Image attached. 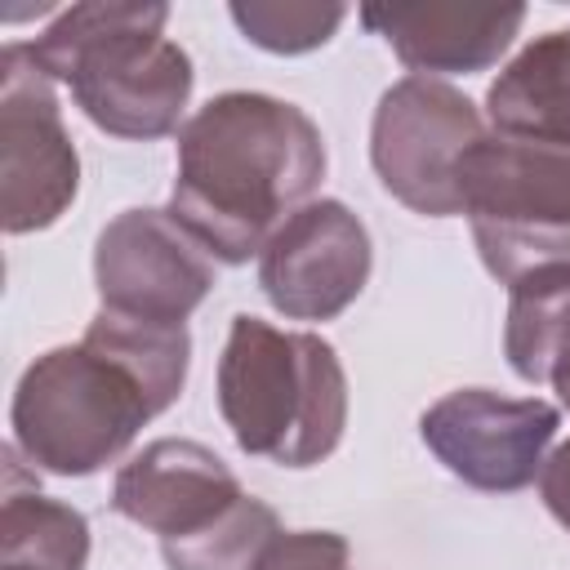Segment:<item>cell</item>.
I'll list each match as a JSON object with an SVG mask.
<instances>
[{
	"mask_svg": "<svg viewBox=\"0 0 570 570\" xmlns=\"http://www.w3.org/2000/svg\"><path fill=\"white\" fill-rule=\"evenodd\" d=\"M325 178L316 120L272 94L232 89L178 129L169 214L218 263H249Z\"/></svg>",
	"mask_w": 570,
	"mask_h": 570,
	"instance_id": "6da1fadb",
	"label": "cell"
},
{
	"mask_svg": "<svg viewBox=\"0 0 570 570\" xmlns=\"http://www.w3.org/2000/svg\"><path fill=\"white\" fill-rule=\"evenodd\" d=\"M169 4L94 0L62 9L27 53L49 80H62L76 107L116 138L151 142L178 129L191 98V58L165 36Z\"/></svg>",
	"mask_w": 570,
	"mask_h": 570,
	"instance_id": "7a4b0ae2",
	"label": "cell"
},
{
	"mask_svg": "<svg viewBox=\"0 0 570 570\" xmlns=\"http://www.w3.org/2000/svg\"><path fill=\"white\" fill-rule=\"evenodd\" d=\"M218 414L245 454L281 468L330 459L347 428V374L312 330L232 316L218 356Z\"/></svg>",
	"mask_w": 570,
	"mask_h": 570,
	"instance_id": "3957f363",
	"label": "cell"
},
{
	"mask_svg": "<svg viewBox=\"0 0 570 570\" xmlns=\"http://www.w3.org/2000/svg\"><path fill=\"white\" fill-rule=\"evenodd\" d=\"M165 414L151 383L102 338L36 356L9 405L13 450L53 476H94L116 463L147 419Z\"/></svg>",
	"mask_w": 570,
	"mask_h": 570,
	"instance_id": "277c9868",
	"label": "cell"
},
{
	"mask_svg": "<svg viewBox=\"0 0 570 570\" xmlns=\"http://www.w3.org/2000/svg\"><path fill=\"white\" fill-rule=\"evenodd\" d=\"M459 214H468L485 272L503 285L570 263V151L485 134L459 160Z\"/></svg>",
	"mask_w": 570,
	"mask_h": 570,
	"instance_id": "5b68a950",
	"label": "cell"
},
{
	"mask_svg": "<svg viewBox=\"0 0 570 570\" xmlns=\"http://www.w3.org/2000/svg\"><path fill=\"white\" fill-rule=\"evenodd\" d=\"M481 138V111L463 89L436 76H405L374 107L370 165L405 209L450 218L459 214V160Z\"/></svg>",
	"mask_w": 570,
	"mask_h": 570,
	"instance_id": "8992f818",
	"label": "cell"
},
{
	"mask_svg": "<svg viewBox=\"0 0 570 570\" xmlns=\"http://www.w3.org/2000/svg\"><path fill=\"white\" fill-rule=\"evenodd\" d=\"M80 187V156L62 125L53 80L27 40L0 49V223L9 236L45 232Z\"/></svg>",
	"mask_w": 570,
	"mask_h": 570,
	"instance_id": "52a82bcc",
	"label": "cell"
},
{
	"mask_svg": "<svg viewBox=\"0 0 570 570\" xmlns=\"http://www.w3.org/2000/svg\"><path fill=\"white\" fill-rule=\"evenodd\" d=\"M94 285L102 312L187 325L214 289V258L169 209H120L94 240Z\"/></svg>",
	"mask_w": 570,
	"mask_h": 570,
	"instance_id": "ba28073f",
	"label": "cell"
},
{
	"mask_svg": "<svg viewBox=\"0 0 570 570\" xmlns=\"http://www.w3.org/2000/svg\"><path fill=\"white\" fill-rule=\"evenodd\" d=\"M557 405L543 396H503L490 387H454L419 414V436L436 463L472 490H525L557 436Z\"/></svg>",
	"mask_w": 570,
	"mask_h": 570,
	"instance_id": "9c48e42d",
	"label": "cell"
},
{
	"mask_svg": "<svg viewBox=\"0 0 570 570\" xmlns=\"http://www.w3.org/2000/svg\"><path fill=\"white\" fill-rule=\"evenodd\" d=\"M374 267L365 223L343 200L298 205L258 254V289L289 321H334L347 312Z\"/></svg>",
	"mask_w": 570,
	"mask_h": 570,
	"instance_id": "30bf717a",
	"label": "cell"
},
{
	"mask_svg": "<svg viewBox=\"0 0 570 570\" xmlns=\"http://www.w3.org/2000/svg\"><path fill=\"white\" fill-rule=\"evenodd\" d=\"M240 499L245 490L236 472L209 445L187 436H160L142 445L111 481V508L125 521L160 534V543L214 525Z\"/></svg>",
	"mask_w": 570,
	"mask_h": 570,
	"instance_id": "8fae6325",
	"label": "cell"
},
{
	"mask_svg": "<svg viewBox=\"0 0 570 570\" xmlns=\"http://www.w3.org/2000/svg\"><path fill=\"white\" fill-rule=\"evenodd\" d=\"M361 22L410 76H472L494 67L525 22V4H365Z\"/></svg>",
	"mask_w": 570,
	"mask_h": 570,
	"instance_id": "7c38bea8",
	"label": "cell"
},
{
	"mask_svg": "<svg viewBox=\"0 0 570 570\" xmlns=\"http://www.w3.org/2000/svg\"><path fill=\"white\" fill-rule=\"evenodd\" d=\"M499 138L570 151V27L534 36L485 89Z\"/></svg>",
	"mask_w": 570,
	"mask_h": 570,
	"instance_id": "4fadbf2b",
	"label": "cell"
},
{
	"mask_svg": "<svg viewBox=\"0 0 570 570\" xmlns=\"http://www.w3.org/2000/svg\"><path fill=\"white\" fill-rule=\"evenodd\" d=\"M570 352V263H548L508 285L503 356L517 379L543 383Z\"/></svg>",
	"mask_w": 570,
	"mask_h": 570,
	"instance_id": "5bb4252c",
	"label": "cell"
},
{
	"mask_svg": "<svg viewBox=\"0 0 570 570\" xmlns=\"http://www.w3.org/2000/svg\"><path fill=\"white\" fill-rule=\"evenodd\" d=\"M89 521L80 508L22 490L9 472L0 503V570H85Z\"/></svg>",
	"mask_w": 570,
	"mask_h": 570,
	"instance_id": "9a60e30c",
	"label": "cell"
},
{
	"mask_svg": "<svg viewBox=\"0 0 570 570\" xmlns=\"http://www.w3.org/2000/svg\"><path fill=\"white\" fill-rule=\"evenodd\" d=\"M281 534L276 512L245 494L240 503H232L214 525L187 534V539H165V566L169 570H254V561L263 557V548Z\"/></svg>",
	"mask_w": 570,
	"mask_h": 570,
	"instance_id": "2e32d148",
	"label": "cell"
},
{
	"mask_svg": "<svg viewBox=\"0 0 570 570\" xmlns=\"http://www.w3.org/2000/svg\"><path fill=\"white\" fill-rule=\"evenodd\" d=\"M240 36L267 53H307L321 49L338 22L347 18L343 4H307V0H236L227 4Z\"/></svg>",
	"mask_w": 570,
	"mask_h": 570,
	"instance_id": "e0dca14e",
	"label": "cell"
},
{
	"mask_svg": "<svg viewBox=\"0 0 570 570\" xmlns=\"http://www.w3.org/2000/svg\"><path fill=\"white\" fill-rule=\"evenodd\" d=\"M254 570H347V539L334 530H281Z\"/></svg>",
	"mask_w": 570,
	"mask_h": 570,
	"instance_id": "ac0fdd59",
	"label": "cell"
},
{
	"mask_svg": "<svg viewBox=\"0 0 570 570\" xmlns=\"http://www.w3.org/2000/svg\"><path fill=\"white\" fill-rule=\"evenodd\" d=\"M539 494L548 503V512L570 530V441H561L543 468H539Z\"/></svg>",
	"mask_w": 570,
	"mask_h": 570,
	"instance_id": "d6986e66",
	"label": "cell"
},
{
	"mask_svg": "<svg viewBox=\"0 0 570 570\" xmlns=\"http://www.w3.org/2000/svg\"><path fill=\"white\" fill-rule=\"evenodd\" d=\"M552 387H557V396H561V405L570 410V352L557 361V370H552V379H548Z\"/></svg>",
	"mask_w": 570,
	"mask_h": 570,
	"instance_id": "ffe728a7",
	"label": "cell"
}]
</instances>
